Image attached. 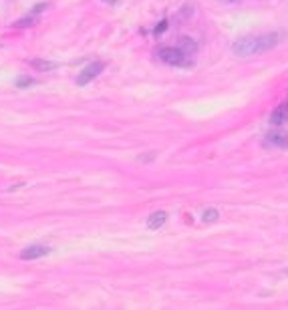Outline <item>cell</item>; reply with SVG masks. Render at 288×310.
Wrapping results in <instances>:
<instances>
[{
  "label": "cell",
  "mask_w": 288,
  "mask_h": 310,
  "mask_svg": "<svg viewBox=\"0 0 288 310\" xmlns=\"http://www.w3.org/2000/svg\"><path fill=\"white\" fill-rule=\"evenodd\" d=\"M278 38H280V36L276 35V33L246 36V38H240L238 42H234L232 51H234L238 57H254V55H260V53H266V51L274 49V46L278 44Z\"/></svg>",
  "instance_id": "cell-1"
},
{
  "label": "cell",
  "mask_w": 288,
  "mask_h": 310,
  "mask_svg": "<svg viewBox=\"0 0 288 310\" xmlns=\"http://www.w3.org/2000/svg\"><path fill=\"white\" fill-rule=\"evenodd\" d=\"M51 250L47 248V246H42V244H32L29 248H25L23 252H20V258L23 260H36V258H40V256H47Z\"/></svg>",
  "instance_id": "cell-4"
},
{
  "label": "cell",
  "mask_w": 288,
  "mask_h": 310,
  "mask_svg": "<svg viewBox=\"0 0 288 310\" xmlns=\"http://www.w3.org/2000/svg\"><path fill=\"white\" fill-rule=\"evenodd\" d=\"M218 220V211L216 209H206L204 211V222H216Z\"/></svg>",
  "instance_id": "cell-10"
},
{
  "label": "cell",
  "mask_w": 288,
  "mask_h": 310,
  "mask_svg": "<svg viewBox=\"0 0 288 310\" xmlns=\"http://www.w3.org/2000/svg\"><path fill=\"white\" fill-rule=\"evenodd\" d=\"M158 57H160L163 63H167V65H173V67H188L190 63H188V57L175 46H163L158 51Z\"/></svg>",
  "instance_id": "cell-2"
},
{
  "label": "cell",
  "mask_w": 288,
  "mask_h": 310,
  "mask_svg": "<svg viewBox=\"0 0 288 310\" xmlns=\"http://www.w3.org/2000/svg\"><path fill=\"white\" fill-rule=\"evenodd\" d=\"M288 121V101L276 105V109L270 113V123L272 125H284Z\"/></svg>",
  "instance_id": "cell-5"
},
{
  "label": "cell",
  "mask_w": 288,
  "mask_h": 310,
  "mask_svg": "<svg viewBox=\"0 0 288 310\" xmlns=\"http://www.w3.org/2000/svg\"><path fill=\"white\" fill-rule=\"evenodd\" d=\"M165 222H167V213H165V211H156V213L149 216L147 228H149V230H158V228H161Z\"/></svg>",
  "instance_id": "cell-8"
},
{
  "label": "cell",
  "mask_w": 288,
  "mask_h": 310,
  "mask_svg": "<svg viewBox=\"0 0 288 310\" xmlns=\"http://www.w3.org/2000/svg\"><path fill=\"white\" fill-rule=\"evenodd\" d=\"M103 2H107V4H113V6H115V4H119V0H103Z\"/></svg>",
  "instance_id": "cell-15"
},
{
  "label": "cell",
  "mask_w": 288,
  "mask_h": 310,
  "mask_svg": "<svg viewBox=\"0 0 288 310\" xmlns=\"http://www.w3.org/2000/svg\"><path fill=\"white\" fill-rule=\"evenodd\" d=\"M264 143L270 145V147H286L288 135L284 131H270V133L266 135V139H264Z\"/></svg>",
  "instance_id": "cell-6"
},
{
  "label": "cell",
  "mask_w": 288,
  "mask_h": 310,
  "mask_svg": "<svg viewBox=\"0 0 288 310\" xmlns=\"http://www.w3.org/2000/svg\"><path fill=\"white\" fill-rule=\"evenodd\" d=\"M34 81L29 79V77H23V79H18V87H27V85H32Z\"/></svg>",
  "instance_id": "cell-13"
},
{
  "label": "cell",
  "mask_w": 288,
  "mask_h": 310,
  "mask_svg": "<svg viewBox=\"0 0 288 310\" xmlns=\"http://www.w3.org/2000/svg\"><path fill=\"white\" fill-rule=\"evenodd\" d=\"M45 8H49V4H36L34 8H32V12H31V16H34V14H38V12H42Z\"/></svg>",
  "instance_id": "cell-12"
},
{
  "label": "cell",
  "mask_w": 288,
  "mask_h": 310,
  "mask_svg": "<svg viewBox=\"0 0 288 310\" xmlns=\"http://www.w3.org/2000/svg\"><path fill=\"white\" fill-rule=\"evenodd\" d=\"M178 49L190 59V57H193L195 53H197V42L193 40V38H188V36H182L180 38V44H178Z\"/></svg>",
  "instance_id": "cell-7"
},
{
  "label": "cell",
  "mask_w": 288,
  "mask_h": 310,
  "mask_svg": "<svg viewBox=\"0 0 288 310\" xmlns=\"http://www.w3.org/2000/svg\"><path fill=\"white\" fill-rule=\"evenodd\" d=\"M32 22H34V16H27V18H23V20H18L14 27H31Z\"/></svg>",
  "instance_id": "cell-11"
},
{
  "label": "cell",
  "mask_w": 288,
  "mask_h": 310,
  "mask_svg": "<svg viewBox=\"0 0 288 310\" xmlns=\"http://www.w3.org/2000/svg\"><path fill=\"white\" fill-rule=\"evenodd\" d=\"M31 65L38 70H53L55 67H57L55 63H51V61H40V59H34Z\"/></svg>",
  "instance_id": "cell-9"
},
{
  "label": "cell",
  "mask_w": 288,
  "mask_h": 310,
  "mask_svg": "<svg viewBox=\"0 0 288 310\" xmlns=\"http://www.w3.org/2000/svg\"><path fill=\"white\" fill-rule=\"evenodd\" d=\"M105 69V65L103 63H93V65H89V67H85V69L81 70V75L77 77V85L79 87H85L87 83H91L95 77H99V73Z\"/></svg>",
  "instance_id": "cell-3"
},
{
  "label": "cell",
  "mask_w": 288,
  "mask_h": 310,
  "mask_svg": "<svg viewBox=\"0 0 288 310\" xmlns=\"http://www.w3.org/2000/svg\"><path fill=\"white\" fill-rule=\"evenodd\" d=\"M226 2H238V0H226Z\"/></svg>",
  "instance_id": "cell-16"
},
{
  "label": "cell",
  "mask_w": 288,
  "mask_h": 310,
  "mask_svg": "<svg viewBox=\"0 0 288 310\" xmlns=\"http://www.w3.org/2000/svg\"><path fill=\"white\" fill-rule=\"evenodd\" d=\"M167 29V20H161L160 27H156V35H160V33H163Z\"/></svg>",
  "instance_id": "cell-14"
}]
</instances>
